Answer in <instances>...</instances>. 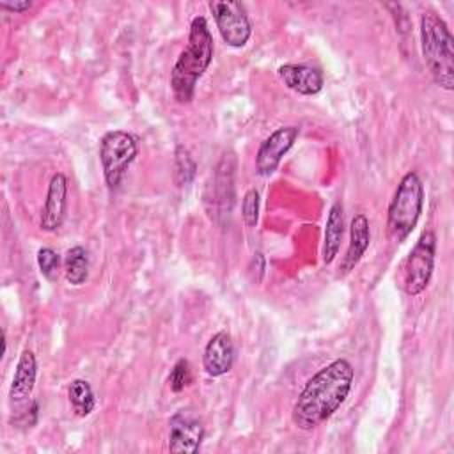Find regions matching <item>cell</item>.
Returning a JSON list of instances; mask_svg holds the SVG:
<instances>
[{"label": "cell", "mask_w": 454, "mask_h": 454, "mask_svg": "<svg viewBox=\"0 0 454 454\" xmlns=\"http://www.w3.org/2000/svg\"><path fill=\"white\" fill-rule=\"evenodd\" d=\"M355 369L346 358H337L321 367L303 387L294 401L291 419L298 429L312 431L326 422L351 392Z\"/></svg>", "instance_id": "obj_1"}, {"label": "cell", "mask_w": 454, "mask_h": 454, "mask_svg": "<svg viewBox=\"0 0 454 454\" xmlns=\"http://www.w3.org/2000/svg\"><path fill=\"white\" fill-rule=\"evenodd\" d=\"M213 60V35L204 16H195L190 23L188 43L179 53L170 71V89L177 103H190L197 82Z\"/></svg>", "instance_id": "obj_2"}, {"label": "cell", "mask_w": 454, "mask_h": 454, "mask_svg": "<svg viewBox=\"0 0 454 454\" xmlns=\"http://www.w3.org/2000/svg\"><path fill=\"white\" fill-rule=\"evenodd\" d=\"M420 46L424 62L436 82L445 90L454 89V48L452 34L440 14L426 11L420 14Z\"/></svg>", "instance_id": "obj_3"}, {"label": "cell", "mask_w": 454, "mask_h": 454, "mask_svg": "<svg viewBox=\"0 0 454 454\" xmlns=\"http://www.w3.org/2000/svg\"><path fill=\"white\" fill-rule=\"evenodd\" d=\"M424 206V186L417 172H406L388 204L387 227L395 243H403L417 227Z\"/></svg>", "instance_id": "obj_4"}, {"label": "cell", "mask_w": 454, "mask_h": 454, "mask_svg": "<svg viewBox=\"0 0 454 454\" xmlns=\"http://www.w3.org/2000/svg\"><path fill=\"white\" fill-rule=\"evenodd\" d=\"M138 154V145L133 135L122 129H114L103 135L99 142V161L105 183L110 190H117L128 167Z\"/></svg>", "instance_id": "obj_5"}, {"label": "cell", "mask_w": 454, "mask_h": 454, "mask_svg": "<svg viewBox=\"0 0 454 454\" xmlns=\"http://www.w3.org/2000/svg\"><path fill=\"white\" fill-rule=\"evenodd\" d=\"M436 236L433 231H424L410 250L404 261L403 289L408 296H419L429 286L434 270Z\"/></svg>", "instance_id": "obj_6"}, {"label": "cell", "mask_w": 454, "mask_h": 454, "mask_svg": "<svg viewBox=\"0 0 454 454\" xmlns=\"http://www.w3.org/2000/svg\"><path fill=\"white\" fill-rule=\"evenodd\" d=\"M209 11L227 46L243 48L248 43L252 35V23L241 2L213 0L209 2Z\"/></svg>", "instance_id": "obj_7"}, {"label": "cell", "mask_w": 454, "mask_h": 454, "mask_svg": "<svg viewBox=\"0 0 454 454\" xmlns=\"http://www.w3.org/2000/svg\"><path fill=\"white\" fill-rule=\"evenodd\" d=\"M300 135L298 126L277 128L270 137L262 140L255 153V170L259 176H270L277 170L282 158L294 145Z\"/></svg>", "instance_id": "obj_8"}, {"label": "cell", "mask_w": 454, "mask_h": 454, "mask_svg": "<svg viewBox=\"0 0 454 454\" xmlns=\"http://www.w3.org/2000/svg\"><path fill=\"white\" fill-rule=\"evenodd\" d=\"M204 424L192 410H179L170 419L168 450L195 454L204 440Z\"/></svg>", "instance_id": "obj_9"}, {"label": "cell", "mask_w": 454, "mask_h": 454, "mask_svg": "<svg viewBox=\"0 0 454 454\" xmlns=\"http://www.w3.org/2000/svg\"><path fill=\"white\" fill-rule=\"evenodd\" d=\"M66 204H67V179L62 172H57L51 176L48 184L39 227L46 232H55L64 222Z\"/></svg>", "instance_id": "obj_10"}, {"label": "cell", "mask_w": 454, "mask_h": 454, "mask_svg": "<svg viewBox=\"0 0 454 454\" xmlns=\"http://www.w3.org/2000/svg\"><path fill=\"white\" fill-rule=\"evenodd\" d=\"M232 364H234V344L231 335L225 330H222L207 340L202 355V365L209 376L220 378L232 369Z\"/></svg>", "instance_id": "obj_11"}, {"label": "cell", "mask_w": 454, "mask_h": 454, "mask_svg": "<svg viewBox=\"0 0 454 454\" xmlns=\"http://www.w3.org/2000/svg\"><path fill=\"white\" fill-rule=\"evenodd\" d=\"M277 74L287 89L301 96H314L325 85L323 73L305 64H284L277 69Z\"/></svg>", "instance_id": "obj_12"}, {"label": "cell", "mask_w": 454, "mask_h": 454, "mask_svg": "<svg viewBox=\"0 0 454 454\" xmlns=\"http://www.w3.org/2000/svg\"><path fill=\"white\" fill-rule=\"evenodd\" d=\"M35 378H37V360L30 349H23L18 358L11 388H9L11 404L20 406L30 399L35 387Z\"/></svg>", "instance_id": "obj_13"}, {"label": "cell", "mask_w": 454, "mask_h": 454, "mask_svg": "<svg viewBox=\"0 0 454 454\" xmlns=\"http://www.w3.org/2000/svg\"><path fill=\"white\" fill-rule=\"evenodd\" d=\"M371 243V231H369V220L365 215L358 213L353 216L349 225V245L340 262V271L349 273L355 270V266L360 262L364 254L367 252Z\"/></svg>", "instance_id": "obj_14"}, {"label": "cell", "mask_w": 454, "mask_h": 454, "mask_svg": "<svg viewBox=\"0 0 454 454\" xmlns=\"http://www.w3.org/2000/svg\"><path fill=\"white\" fill-rule=\"evenodd\" d=\"M344 236V207L340 200H335L328 211L326 227H325V241H323V262L330 264L339 250Z\"/></svg>", "instance_id": "obj_15"}, {"label": "cell", "mask_w": 454, "mask_h": 454, "mask_svg": "<svg viewBox=\"0 0 454 454\" xmlns=\"http://www.w3.org/2000/svg\"><path fill=\"white\" fill-rule=\"evenodd\" d=\"M67 397H69V403H71V408L73 411L78 415V417H87L94 411L96 408V397H94V390L90 387L89 381L85 380H73L69 383V388H67Z\"/></svg>", "instance_id": "obj_16"}, {"label": "cell", "mask_w": 454, "mask_h": 454, "mask_svg": "<svg viewBox=\"0 0 454 454\" xmlns=\"http://www.w3.org/2000/svg\"><path fill=\"white\" fill-rule=\"evenodd\" d=\"M64 275L71 286L85 284L89 277V255L83 247H73L64 259Z\"/></svg>", "instance_id": "obj_17"}, {"label": "cell", "mask_w": 454, "mask_h": 454, "mask_svg": "<svg viewBox=\"0 0 454 454\" xmlns=\"http://www.w3.org/2000/svg\"><path fill=\"white\" fill-rule=\"evenodd\" d=\"M232 160V154H225L218 165L216 170V177H215V192H216V200L218 204H222L223 211H231V204H232V167L229 165V161Z\"/></svg>", "instance_id": "obj_18"}, {"label": "cell", "mask_w": 454, "mask_h": 454, "mask_svg": "<svg viewBox=\"0 0 454 454\" xmlns=\"http://www.w3.org/2000/svg\"><path fill=\"white\" fill-rule=\"evenodd\" d=\"M197 165L184 145H177L174 153V181L177 186H188L195 177Z\"/></svg>", "instance_id": "obj_19"}, {"label": "cell", "mask_w": 454, "mask_h": 454, "mask_svg": "<svg viewBox=\"0 0 454 454\" xmlns=\"http://www.w3.org/2000/svg\"><path fill=\"white\" fill-rule=\"evenodd\" d=\"M37 266L39 271L46 280H55L59 277V268H60V257L55 250L43 247L37 250Z\"/></svg>", "instance_id": "obj_20"}, {"label": "cell", "mask_w": 454, "mask_h": 454, "mask_svg": "<svg viewBox=\"0 0 454 454\" xmlns=\"http://www.w3.org/2000/svg\"><path fill=\"white\" fill-rule=\"evenodd\" d=\"M168 381V387L172 392H183L190 381H192V371H190V364L186 358H179L174 367L170 369V374L167 378Z\"/></svg>", "instance_id": "obj_21"}, {"label": "cell", "mask_w": 454, "mask_h": 454, "mask_svg": "<svg viewBox=\"0 0 454 454\" xmlns=\"http://www.w3.org/2000/svg\"><path fill=\"white\" fill-rule=\"evenodd\" d=\"M241 216L248 227H254L259 218V192L255 188L247 190L241 204Z\"/></svg>", "instance_id": "obj_22"}, {"label": "cell", "mask_w": 454, "mask_h": 454, "mask_svg": "<svg viewBox=\"0 0 454 454\" xmlns=\"http://www.w3.org/2000/svg\"><path fill=\"white\" fill-rule=\"evenodd\" d=\"M0 7L5 9V11H11V12H25L32 7V2L30 0H14V2H0Z\"/></svg>", "instance_id": "obj_23"}]
</instances>
